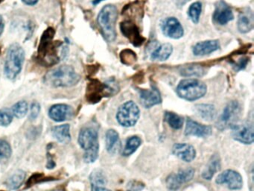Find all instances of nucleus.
Wrapping results in <instances>:
<instances>
[{"instance_id":"nucleus-42","label":"nucleus","mask_w":254,"mask_h":191,"mask_svg":"<svg viewBox=\"0 0 254 191\" xmlns=\"http://www.w3.org/2000/svg\"><path fill=\"white\" fill-rule=\"evenodd\" d=\"M190 1V0H177V4H178L179 7H181V6L184 5L186 3Z\"/></svg>"},{"instance_id":"nucleus-12","label":"nucleus","mask_w":254,"mask_h":191,"mask_svg":"<svg viewBox=\"0 0 254 191\" xmlns=\"http://www.w3.org/2000/svg\"><path fill=\"white\" fill-rule=\"evenodd\" d=\"M122 33L123 35L128 39L129 41L135 46H139L145 41V38L142 37L139 28L136 26L134 22L130 20L124 21L122 22L121 25Z\"/></svg>"},{"instance_id":"nucleus-21","label":"nucleus","mask_w":254,"mask_h":191,"mask_svg":"<svg viewBox=\"0 0 254 191\" xmlns=\"http://www.w3.org/2000/svg\"><path fill=\"white\" fill-rule=\"evenodd\" d=\"M219 49V43L218 40H206L197 43L193 47V53L196 56H203L209 55Z\"/></svg>"},{"instance_id":"nucleus-17","label":"nucleus","mask_w":254,"mask_h":191,"mask_svg":"<svg viewBox=\"0 0 254 191\" xmlns=\"http://www.w3.org/2000/svg\"><path fill=\"white\" fill-rule=\"evenodd\" d=\"M139 98L142 105L147 108L153 107L161 102L162 98L157 88L152 87L151 90H139Z\"/></svg>"},{"instance_id":"nucleus-5","label":"nucleus","mask_w":254,"mask_h":191,"mask_svg":"<svg viewBox=\"0 0 254 191\" xmlns=\"http://www.w3.org/2000/svg\"><path fill=\"white\" fill-rule=\"evenodd\" d=\"M117 19V7L112 4H108L101 10L98 16V23L105 40L113 42L117 37L116 22Z\"/></svg>"},{"instance_id":"nucleus-39","label":"nucleus","mask_w":254,"mask_h":191,"mask_svg":"<svg viewBox=\"0 0 254 191\" xmlns=\"http://www.w3.org/2000/svg\"><path fill=\"white\" fill-rule=\"evenodd\" d=\"M92 191H111L102 185H91Z\"/></svg>"},{"instance_id":"nucleus-32","label":"nucleus","mask_w":254,"mask_h":191,"mask_svg":"<svg viewBox=\"0 0 254 191\" xmlns=\"http://www.w3.org/2000/svg\"><path fill=\"white\" fill-rule=\"evenodd\" d=\"M122 62L126 65H131L136 62V55L133 51L130 49H125L120 54Z\"/></svg>"},{"instance_id":"nucleus-28","label":"nucleus","mask_w":254,"mask_h":191,"mask_svg":"<svg viewBox=\"0 0 254 191\" xmlns=\"http://www.w3.org/2000/svg\"><path fill=\"white\" fill-rule=\"evenodd\" d=\"M141 143H142V140L138 136H132L129 137L123 149V155L127 157L134 153L136 149L140 146Z\"/></svg>"},{"instance_id":"nucleus-25","label":"nucleus","mask_w":254,"mask_h":191,"mask_svg":"<svg viewBox=\"0 0 254 191\" xmlns=\"http://www.w3.org/2000/svg\"><path fill=\"white\" fill-rule=\"evenodd\" d=\"M195 110L197 114L206 120H212L216 116V110H215V106L212 105V104H197L195 106Z\"/></svg>"},{"instance_id":"nucleus-24","label":"nucleus","mask_w":254,"mask_h":191,"mask_svg":"<svg viewBox=\"0 0 254 191\" xmlns=\"http://www.w3.org/2000/svg\"><path fill=\"white\" fill-rule=\"evenodd\" d=\"M180 73L187 77H200L204 75L205 70L198 64H190L181 67L180 68Z\"/></svg>"},{"instance_id":"nucleus-35","label":"nucleus","mask_w":254,"mask_h":191,"mask_svg":"<svg viewBox=\"0 0 254 191\" xmlns=\"http://www.w3.org/2000/svg\"><path fill=\"white\" fill-rule=\"evenodd\" d=\"M11 155V148L9 143L0 140V160L8 159Z\"/></svg>"},{"instance_id":"nucleus-11","label":"nucleus","mask_w":254,"mask_h":191,"mask_svg":"<svg viewBox=\"0 0 254 191\" xmlns=\"http://www.w3.org/2000/svg\"><path fill=\"white\" fill-rule=\"evenodd\" d=\"M254 125L249 122L234 125L232 127V136L234 140L244 144H252L254 140Z\"/></svg>"},{"instance_id":"nucleus-4","label":"nucleus","mask_w":254,"mask_h":191,"mask_svg":"<svg viewBox=\"0 0 254 191\" xmlns=\"http://www.w3.org/2000/svg\"><path fill=\"white\" fill-rule=\"evenodd\" d=\"M25 61V51L18 43L11 44L5 58L4 73L10 80H14L23 68Z\"/></svg>"},{"instance_id":"nucleus-36","label":"nucleus","mask_w":254,"mask_h":191,"mask_svg":"<svg viewBox=\"0 0 254 191\" xmlns=\"http://www.w3.org/2000/svg\"><path fill=\"white\" fill-rule=\"evenodd\" d=\"M145 185L139 181L132 180L127 185V191H142Z\"/></svg>"},{"instance_id":"nucleus-31","label":"nucleus","mask_w":254,"mask_h":191,"mask_svg":"<svg viewBox=\"0 0 254 191\" xmlns=\"http://www.w3.org/2000/svg\"><path fill=\"white\" fill-rule=\"evenodd\" d=\"M202 5L200 2H194L189 9V16L194 23H197L201 13Z\"/></svg>"},{"instance_id":"nucleus-43","label":"nucleus","mask_w":254,"mask_h":191,"mask_svg":"<svg viewBox=\"0 0 254 191\" xmlns=\"http://www.w3.org/2000/svg\"><path fill=\"white\" fill-rule=\"evenodd\" d=\"M105 1V0H93V4H99V3L102 2V1Z\"/></svg>"},{"instance_id":"nucleus-2","label":"nucleus","mask_w":254,"mask_h":191,"mask_svg":"<svg viewBox=\"0 0 254 191\" xmlns=\"http://www.w3.org/2000/svg\"><path fill=\"white\" fill-rule=\"evenodd\" d=\"M80 76L71 66L63 65L49 71L44 76V83L54 88H68L76 85Z\"/></svg>"},{"instance_id":"nucleus-7","label":"nucleus","mask_w":254,"mask_h":191,"mask_svg":"<svg viewBox=\"0 0 254 191\" xmlns=\"http://www.w3.org/2000/svg\"><path fill=\"white\" fill-rule=\"evenodd\" d=\"M139 107L133 101H127L120 106L117 113V119L123 127L134 126L139 118Z\"/></svg>"},{"instance_id":"nucleus-41","label":"nucleus","mask_w":254,"mask_h":191,"mask_svg":"<svg viewBox=\"0 0 254 191\" xmlns=\"http://www.w3.org/2000/svg\"><path fill=\"white\" fill-rule=\"evenodd\" d=\"M22 1L27 5L30 6L35 5L38 2V0H22Z\"/></svg>"},{"instance_id":"nucleus-10","label":"nucleus","mask_w":254,"mask_h":191,"mask_svg":"<svg viewBox=\"0 0 254 191\" xmlns=\"http://www.w3.org/2000/svg\"><path fill=\"white\" fill-rule=\"evenodd\" d=\"M215 182L218 185H226L233 191L242 189L243 180L240 173L233 170H227L218 175Z\"/></svg>"},{"instance_id":"nucleus-38","label":"nucleus","mask_w":254,"mask_h":191,"mask_svg":"<svg viewBox=\"0 0 254 191\" xmlns=\"http://www.w3.org/2000/svg\"><path fill=\"white\" fill-rule=\"evenodd\" d=\"M247 62H248V60H247L246 58L240 59L239 62L235 66V67H236V70H240L245 68V67H246Z\"/></svg>"},{"instance_id":"nucleus-1","label":"nucleus","mask_w":254,"mask_h":191,"mask_svg":"<svg viewBox=\"0 0 254 191\" xmlns=\"http://www.w3.org/2000/svg\"><path fill=\"white\" fill-rule=\"evenodd\" d=\"M56 31L54 28H47L40 41L38 46V59L46 67L55 65L61 61L62 58L59 54V49H60L63 43L60 41H54Z\"/></svg>"},{"instance_id":"nucleus-33","label":"nucleus","mask_w":254,"mask_h":191,"mask_svg":"<svg viewBox=\"0 0 254 191\" xmlns=\"http://www.w3.org/2000/svg\"><path fill=\"white\" fill-rule=\"evenodd\" d=\"M91 185H102L105 186L107 183L106 177L100 170H95L90 177Z\"/></svg>"},{"instance_id":"nucleus-34","label":"nucleus","mask_w":254,"mask_h":191,"mask_svg":"<svg viewBox=\"0 0 254 191\" xmlns=\"http://www.w3.org/2000/svg\"><path fill=\"white\" fill-rule=\"evenodd\" d=\"M12 110L9 109L3 108L0 110V125L7 126L11 124L13 120Z\"/></svg>"},{"instance_id":"nucleus-15","label":"nucleus","mask_w":254,"mask_h":191,"mask_svg":"<svg viewBox=\"0 0 254 191\" xmlns=\"http://www.w3.org/2000/svg\"><path fill=\"white\" fill-rule=\"evenodd\" d=\"M172 153L185 162H191L196 157L195 149L189 143H175L172 147Z\"/></svg>"},{"instance_id":"nucleus-40","label":"nucleus","mask_w":254,"mask_h":191,"mask_svg":"<svg viewBox=\"0 0 254 191\" xmlns=\"http://www.w3.org/2000/svg\"><path fill=\"white\" fill-rule=\"evenodd\" d=\"M4 28H5V22H4L2 16H0V37H1L2 32H3Z\"/></svg>"},{"instance_id":"nucleus-19","label":"nucleus","mask_w":254,"mask_h":191,"mask_svg":"<svg viewBox=\"0 0 254 191\" xmlns=\"http://www.w3.org/2000/svg\"><path fill=\"white\" fill-rule=\"evenodd\" d=\"M254 16L252 10L246 8L241 12L238 19V28L242 33H248L253 29L254 25Z\"/></svg>"},{"instance_id":"nucleus-9","label":"nucleus","mask_w":254,"mask_h":191,"mask_svg":"<svg viewBox=\"0 0 254 191\" xmlns=\"http://www.w3.org/2000/svg\"><path fill=\"white\" fill-rule=\"evenodd\" d=\"M241 108L237 101H231L224 109L222 114L218 122V128L220 129L233 127L240 115Z\"/></svg>"},{"instance_id":"nucleus-14","label":"nucleus","mask_w":254,"mask_h":191,"mask_svg":"<svg viewBox=\"0 0 254 191\" xmlns=\"http://www.w3.org/2000/svg\"><path fill=\"white\" fill-rule=\"evenodd\" d=\"M212 134V128L208 125H202L189 118L187 121L185 134L198 137H206Z\"/></svg>"},{"instance_id":"nucleus-30","label":"nucleus","mask_w":254,"mask_h":191,"mask_svg":"<svg viewBox=\"0 0 254 191\" xmlns=\"http://www.w3.org/2000/svg\"><path fill=\"white\" fill-rule=\"evenodd\" d=\"M28 109H29V107H28V104L26 101H18L13 106V115H14L18 119H21L26 116Z\"/></svg>"},{"instance_id":"nucleus-3","label":"nucleus","mask_w":254,"mask_h":191,"mask_svg":"<svg viewBox=\"0 0 254 191\" xmlns=\"http://www.w3.org/2000/svg\"><path fill=\"white\" fill-rule=\"evenodd\" d=\"M78 143L84 150V161L89 164L95 162L99 156V151L97 131L90 127L82 128L78 135Z\"/></svg>"},{"instance_id":"nucleus-23","label":"nucleus","mask_w":254,"mask_h":191,"mask_svg":"<svg viewBox=\"0 0 254 191\" xmlns=\"http://www.w3.org/2000/svg\"><path fill=\"white\" fill-rule=\"evenodd\" d=\"M53 134L55 138L62 143H67L70 141L71 135L69 131V125H58L53 129Z\"/></svg>"},{"instance_id":"nucleus-29","label":"nucleus","mask_w":254,"mask_h":191,"mask_svg":"<svg viewBox=\"0 0 254 191\" xmlns=\"http://www.w3.org/2000/svg\"><path fill=\"white\" fill-rule=\"evenodd\" d=\"M165 120L174 129H181L184 125L183 118L173 112H166L165 113Z\"/></svg>"},{"instance_id":"nucleus-26","label":"nucleus","mask_w":254,"mask_h":191,"mask_svg":"<svg viewBox=\"0 0 254 191\" xmlns=\"http://www.w3.org/2000/svg\"><path fill=\"white\" fill-rule=\"evenodd\" d=\"M172 46L169 43H165L159 46L154 52H152L151 58L154 61H163L169 58L172 52Z\"/></svg>"},{"instance_id":"nucleus-13","label":"nucleus","mask_w":254,"mask_h":191,"mask_svg":"<svg viewBox=\"0 0 254 191\" xmlns=\"http://www.w3.org/2000/svg\"><path fill=\"white\" fill-rule=\"evenodd\" d=\"M163 34L170 38L179 39L184 35V28L179 21L175 17L165 19L162 25Z\"/></svg>"},{"instance_id":"nucleus-22","label":"nucleus","mask_w":254,"mask_h":191,"mask_svg":"<svg viewBox=\"0 0 254 191\" xmlns=\"http://www.w3.org/2000/svg\"><path fill=\"white\" fill-rule=\"evenodd\" d=\"M220 167H221V162H220L219 158L217 155H213L202 173V177L206 180H211L216 172L219 170Z\"/></svg>"},{"instance_id":"nucleus-20","label":"nucleus","mask_w":254,"mask_h":191,"mask_svg":"<svg viewBox=\"0 0 254 191\" xmlns=\"http://www.w3.org/2000/svg\"><path fill=\"white\" fill-rule=\"evenodd\" d=\"M105 142H106V149L108 153L114 155L120 152L121 142H120L119 133L116 130L109 129L107 131Z\"/></svg>"},{"instance_id":"nucleus-27","label":"nucleus","mask_w":254,"mask_h":191,"mask_svg":"<svg viewBox=\"0 0 254 191\" xmlns=\"http://www.w3.org/2000/svg\"><path fill=\"white\" fill-rule=\"evenodd\" d=\"M26 179V173L23 170H17L6 181L7 187L10 190H17L23 185Z\"/></svg>"},{"instance_id":"nucleus-6","label":"nucleus","mask_w":254,"mask_h":191,"mask_svg":"<svg viewBox=\"0 0 254 191\" xmlns=\"http://www.w3.org/2000/svg\"><path fill=\"white\" fill-rule=\"evenodd\" d=\"M177 93L184 99L194 101L206 94V86L203 82L197 79H185L180 82Z\"/></svg>"},{"instance_id":"nucleus-8","label":"nucleus","mask_w":254,"mask_h":191,"mask_svg":"<svg viewBox=\"0 0 254 191\" xmlns=\"http://www.w3.org/2000/svg\"><path fill=\"white\" fill-rule=\"evenodd\" d=\"M194 176V169L187 168L180 170L178 173H172L166 178V187L169 191H178L183 185L190 182Z\"/></svg>"},{"instance_id":"nucleus-37","label":"nucleus","mask_w":254,"mask_h":191,"mask_svg":"<svg viewBox=\"0 0 254 191\" xmlns=\"http://www.w3.org/2000/svg\"><path fill=\"white\" fill-rule=\"evenodd\" d=\"M40 111H41V105H40L39 103L37 102V101L32 102L30 108V119L32 120L36 119L39 115Z\"/></svg>"},{"instance_id":"nucleus-18","label":"nucleus","mask_w":254,"mask_h":191,"mask_svg":"<svg viewBox=\"0 0 254 191\" xmlns=\"http://www.w3.org/2000/svg\"><path fill=\"white\" fill-rule=\"evenodd\" d=\"M213 19L220 25H225L233 20V13L231 8L224 1H220L215 6Z\"/></svg>"},{"instance_id":"nucleus-16","label":"nucleus","mask_w":254,"mask_h":191,"mask_svg":"<svg viewBox=\"0 0 254 191\" xmlns=\"http://www.w3.org/2000/svg\"><path fill=\"white\" fill-rule=\"evenodd\" d=\"M73 114L71 106L65 104H57L52 106L49 110V116L56 122H63L69 119Z\"/></svg>"}]
</instances>
